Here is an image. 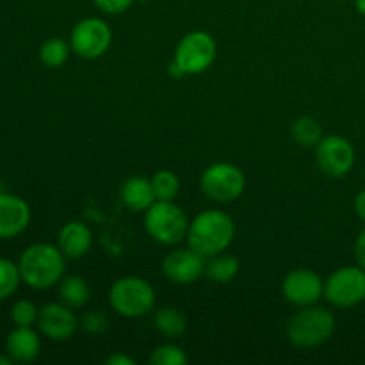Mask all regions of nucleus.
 <instances>
[{"mask_svg": "<svg viewBox=\"0 0 365 365\" xmlns=\"http://www.w3.org/2000/svg\"><path fill=\"white\" fill-rule=\"evenodd\" d=\"M70 43L61 38H50L39 46V59L48 68H61L70 57Z\"/></svg>", "mask_w": 365, "mask_h": 365, "instance_id": "nucleus-21", "label": "nucleus"}, {"mask_svg": "<svg viewBox=\"0 0 365 365\" xmlns=\"http://www.w3.org/2000/svg\"><path fill=\"white\" fill-rule=\"evenodd\" d=\"M139 2H150V0H139Z\"/></svg>", "mask_w": 365, "mask_h": 365, "instance_id": "nucleus-34", "label": "nucleus"}, {"mask_svg": "<svg viewBox=\"0 0 365 365\" xmlns=\"http://www.w3.org/2000/svg\"><path fill=\"white\" fill-rule=\"evenodd\" d=\"M100 11L107 14H121L132 6L134 0H93Z\"/></svg>", "mask_w": 365, "mask_h": 365, "instance_id": "nucleus-28", "label": "nucleus"}, {"mask_svg": "<svg viewBox=\"0 0 365 365\" xmlns=\"http://www.w3.org/2000/svg\"><path fill=\"white\" fill-rule=\"evenodd\" d=\"M205 257L192 248H178L168 253L163 260V274L177 285L195 284L205 274Z\"/></svg>", "mask_w": 365, "mask_h": 365, "instance_id": "nucleus-12", "label": "nucleus"}, {"mask_svg": "<svg viewBox=\"0 0 365 365\" xmlns=\"http://www.w3.org/2000/svg\"><path fill=\"white\" fill-rule=\"evenodd\" d=\"M81 327L82 330H86L88 334H103V331L109 328V319L103 312L100 310H88L84 316L81 317Z\"/></svg>", "mask_w": 365, "mask_h": 365, "instance_id": "nucleus-27", "label": "nucleus"}, {"mask_svg": "<svg viewBox=\"0 0 365 365\" xmlns=\"http://www.w3.org/2000/svg\"><path fill=\"white\" fill-rule=\"evenodd\" d=\"M39 309L31 299H18L11 307V321L14 327H34L38 323Z\"/></svg>", "mask_w": 365, "mask_h": 365, "instance_id": "nucleus-26", "label": "nucleus"}, {"mask_svg": "<svg viewBox=\"0 0 365 365\" xmlns=\"http://www.w3.org/2000/svg\"><path fill=\"white\" fill-rule=\"evenodd\" d=\"M216 53L217 45L209 32L192 31L178 41L173 63L184 75H200L212 66Z\"/></svg>", "mask_w": 365, "mask_h": 365, "instance_id": "nucleus-6", "label": "nucleus"}, {"mask_svg": "<svg viewBox=\"0 0 365 365\" xmlns=\"http://www.w3.org/2000/svg\"><path fill=\"white\" fill-rule=\"evenodd\" d=\"M355 259L356 264L365 269V228L360 232V235L355 241Z\"/></svg>", "mask_w": 365, "mask_h": 365, "instance_id": "nucleus-29", "label": "nucleus"}, {"mask_svg": "<svg viewBox=\"0 0 365 365\" xmlns=\"http://www.w3.org/2000/svg\"><path fill=\"white\" fill-rule=\"evenodd\" d=\"M21 282L20 267L13 260L0 257V302L7 299L16 292Z\"/></svg>", "mask_w": 365, "mask_h": 365, "instance_id": "nucleus-24", "label": "nucleus"}, {"mask_svg": "<svg viewBox=\"0 0 365 365\" xmlns=\"http://www.w3.org/2000/svg\"><path fill=\"white\" fill-rule=\"evenodd\" d=\"M335 331V316L323 307H303L287 323V339L294 348L312 349L330 341Z\"/></svg>", "mask_w": 365, "mask_h": 365, "instance_id": "nucleus-3", "label": "nucleus"}, {"mask_svg": "<svg viewBox=\"0 0 365 365\" xmlns=\"http://www.w3.org/2000/svg\"><path fill=\"white\" fill-rule=\"evenodd\" d=\"M121 203L132 212H146L157 202L152 180L145 177H130L120 187Z\"/></svg>", "mask_w": 365, "mask_h": 365, "instance_id": "nucleus-17", "label": "nucleus"}, {"mask_svg": "<svg viewBox=\"0 0 365 365\" xmlns=\"http://www.w3.org/2000/svg\"><path fill=\"white\" fill-rule=\"evenodd\" d=\"M59 298L70 309H82L91 299V287L78 274H68L59 282Z\"/></svg>", "mask_w": 365, "mask_h": 365, "instance_id": "nucleus-19", "label": "nucleus"}, {"mask_svg": "<svg viewBox=\"0 0 365 365\" xmlns=\"http://www.w3.org/2000/svg\"><path fill=\"white\" fill-rule=\"evenodd\" d=\"M57 246L66 259L78 260L91 250L93 234L82 221H68L57 234Z\"/></svg>", "mask_w": 365, "mask_h": 365, "instance_id": "nucleus-16", "label": "nucleus"}, {"mask_svg": "<svg viewBox=\"0 0 365 365\" xmlns=\"http://www.w3.org/2000/svg\"><path fill=\"white\" fill-rule=\"evenodd\" d=\"M291 132L294 141L298 143V145L307 146V148H310V146H317L321 139H323V130H321L319 123H317L314 118H309V116L298 118V120L292 123Z\"/></svg>", "mask_w": 365, "mask_h": 365, "instance_id": "nucleus-22", "label": "nucleus"}, {"mask_svg": "<svg viewBox=\"0 0 365 365\" xmlns=\"http://www.w3.org/2000/svg\"><path fill=\"white\" fill-rule=\"evenodd\" d=\"M355 6H356V11L365 16V0H355Z\"/></svg>", "mask_w": 365, "mask_h": 365, "instance_id": "nucleus-33", "label": "nucleus"}, {"mask_svg": "<svg viewBox=\"0 0 365 365\" xmlns=\"http://www.w3.org/2000/svg\"><path fill=\"white\" fill-rule=\"evenodd\" d=\"M282 294L298 309L316 305L324 296V280L310 269H294L284 278Z\"/></svg>", "mask_w": 365, "mask_h": 365, "instance_id": "nucleus-11", "label": "nucleus"}, {"mask_svg": "<svg viewBox=\"0 0 365 365\" xmlns=\"http://www.w3.org/2000/svg\"><path fill=\"white\" fill-rule=\"evenodd\" d=\"M319 170L330 178H342L355 166V148L342 135H327L316 146Z\"/></svg>", "mask_w": 365, "mask_h": 365, "instance_id": "nucleus-10", "label": "nucleus"}, {"mask_svg": "<svg viewBox=\"0 0 365 365\" xmlns=\"http://www.w3.org/2000/svg\"><path fill=\"white\" fill-rule=\"evenodd\" d=\"M21 282L36 291H45L59 284L66 271V257L59 246L36 242L27 246L18 260Z\"/></svg>", "mask_w": 365, "mask_h": 365, "instance_id": "nucleus-1", "label": "nucleus"}, {"mask_svg": "<svg viewBox=\"0 0 365 365\" xmlns=\"http://www.w3.org/2000/svg\"><path fill=\"white\" fill-rule=\"evenodd\" d=\"M203 195L217 203H230L245 192L246 177L235 164H210L200 178Z\"/></svg>", "mask_w": 365, "mask_h": 365, "instance_id": "nucleus-7", "label": "nucleus"}, {"mask_svg": "<svg viewBox=\"0 0 365 365\" xmlns=\"http://www.w3.org/2000/svg\"><path fill=\"white\" fill-rule=\"evenodd\" d=\"M110 43H113V31L102 18H84L71 29V52L82 59H98L109 50Z\"/></svg>", "mask_w": 365, "mask_h": 365, "instance_id": "nucleus-9", "label": "nucleus"}, {"mask_svg": "<svg viewBox=\"0 0 365 365\" xmlns=\"http://www.w3.org/2000/svg\"><path fill=\"white\" fill-rule=\"evenodd\" d=\"M152 187L155 192L157 202H173L180 191V180L173 171L160 170L153 175L152 178Z\"/></svg>", "mask_w": 365, "mask_h": 365, "instance_id": "nucleus-23", "label": "nucleus"}, {"mask_svg": "<svg viewBox=\"0 0 365 365\" xmlns=\"http://www.w3.org/2000/svg\"><path fill=\"white\" fill-rule=\"evenodd\" d=\"M31 207L16 195L0 192V239H14L31 225Z\"/></svg>", "mask_w": 365, "mask_h": 365, "instance_id": "nucleus-14", "label": "nucleus"}, {"mask_svg": "<svg viewBox=\"0 0 365 365\" xmlns=\"http://www.w3.org/2000/svg\"><path fill=\"white\" fill-rule=\"evenodd\" d=\"M6 353L13 364L34 362L41 355V337L32 327H16L6 337Z\"/></svg>", "mask_w": 365, "mask_h": 365, "instance_id": "nucleus-15", "label": "nucleus"}, {"mask_svg": "<svg viewBox=\"0 0 365 365\" xmlns=\"http://www.w3.org/2000/svg\"><path fill=\"white\" fill-rule=\"evenodd\" d=\"M239 269H241V264L237 257L227 252L217 253L205 260V277L214 284H230L239 274Z\"/></svg>", "mask_w": 365, "mask_h": 365, "instance_id": "nucleus-18", "label": "nucleus"}, {"mask_svg": "<svg viewBox=\"0 0 365 365\" xmlns=\"http://www.w3.org/2000/svg\"><path fill=\"white\" fill-rule=\"evenodd\" d=\"M355 212L360 220L365 221V189L360 191L355 198Z\"/></svg>", "mask_w": 365, "mask_h": 365, "instance_id": "nucleus-31", "label": "nucleus"}, {"mask_svg": "<svg viewBox=\"0 0 365 365\" xmlns=\"http://www.w3.org/2000/svg\"><path fill=\"white\" fill-rule=\"evenodd\" d=\"M189 362L187 353L177 344H163L150 355L152 365H185Z\"/></svg>", "mask_w": 365, "mask_h": 365, "instance_id": "nucleus-25", "label": "nucleus"}, {"mask_svg": "<svg viewBox=\"0 0 365 365\" xmlns=\"http://www.w3.org/2000/svg\"><path fill=\"white\" fill-rule=\"evenodd\" d=\"M324 298L337 309H353L365 299V269L346 266L334 271L324 282Z\"/></svg>", "mask_w": 365, "mask_h": 365, "instance_id": "nucleus-8", "label": "nucleus"}, {"mask_svg": "<svg viewBox=\"0 0 365 365\" xmlns=\"http://www.w3.org/2000/svg\"><path fill=\"white\" fill-rule=\"evenodd\" d=\"M38 328L46 339L56 342H64L75 335L78 328V319L73 309L64 303H46L39 309Z\"/></svg>", "mask_w": 365, "mask_h": 365, "instance_id": "nucleus-13", "label": "nucleus"}, {"mask_svg": "<svg viewBox=\"0 0 365 365\" xmlns=\"http://www.w3.org/2000/svg\"><path fill=\"white\" fill-rule=\"evenodd\" d=\"M153 324L157 331L168 339H178L187 330V319L184 314L175 307H163L153 316Z\"/></svg>", "mask_w": 365, "mask_h": 365, "instance_id": "nucleus-20", "label": "nucleus"}, {"mask_svg": "<svg viewBox=\"0 0 365 365\" xmlns=\"http://www.w3.org/2000/svg\"><path fill=\"white\" fill-rule=\"evenodd\" d=\"M157 294L148 280L141 277L118 278L109 289L110 309L121 317L135 319L155 309Z\"/></svg>", "mask_w": 365, "mask_h": 365, "instance_id": "nucleus-4", "label": "nucleus"}, {"mask_svg": "<svg viewBox=\"0 0 365 365\" xmlns=\"http://www.w3.org/2000/svg\"><path fill=\"white\" fill-rule=\"evenodd\" d=\"M235 235L234 220L225 210L209 209L195 216L189 223L187 245L200 255L209 259L227 252Z\"/></svg>", "mask_w": 365, "mask_h": 365, "instance_id": "nucleus-2", "label": "nucleus"}, {"mask_svg": "<svg viewBox=\"0 0 365 365\" xmlns=\"http://www.w3.org/2000/svg\"><path fill=\"white\" fill-rule=\"evenodd\" d=\"M13 364V360L9 359V355L7 353H0V365H11Z\"/></svg>", "mask_w": 365, "mask_h": 365, "instance_id": "nucleus-32", "label": "nucleus"}, {"mask_svg": "<svg viewBox=\"0 0 365 365\" xmlns=\"http://www.w3.org/2000/svg\"><path fill=\"white\" fill-rule=\"evenodd\" d=\"M106 365H135V360L130 359L128 355H125V353H114V355L107 356Z\"/></svg>", "mask_w": 365, "mask_h": 365, "instance_id": "nucleus-30", "label": "nucleus"}, {"mask_svg": "<svg viewBox=\"0 0 365 365\" xmlns=\"http://www.w3.org/2000/svg\"><path fill=\"white\" fill-rule=\"evenodd\" d=\"M189 223L184 209L173 202H155L145 212L146 234L163 246L180 245L187 239Z\"/></svg>", "mask_w": 365, "mask_h": 365, "instance_id": "nucleus-5", "label": "nucleus"}]
</instances>
